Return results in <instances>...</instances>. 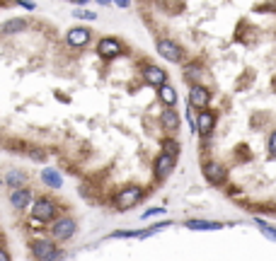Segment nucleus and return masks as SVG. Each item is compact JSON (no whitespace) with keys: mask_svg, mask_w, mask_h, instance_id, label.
Returning a JSON list of instances; mask_svg holds the SVG:
<instances>
[{"mask_svg":"<svg viewBox=\"0 0 276 261\" xmlns=\"http://www.w3.org/2000/svg\"><path fill=\"white\" fill-rule=\"evenodd\" d=\"M92 32L88 29V27H73V29H68V34H66V41L71 44V46H85L88 41H90Z\"/></svg>","mask_w":276,"mask_h":261,"instance_id":"f8f14e48","label":"nucleus"},{"mask_svg":"<svg viewBox=\"0 0 276 261\" xmlns=\"http://www.w3.org/2000/svg\"><path fill=\"white\" fill-rule=\"evenodd\" d=\"M155 49H158V54L170 61V63H180L184 58V49L177 44V41H172V39H155Z\"/></svg>","mask_w":276,"mask_h":261,"instance_id":"f257e3e1","label":"nucleus"},{"mask_svg":"<svg viewBox=\"0 0 276 261\" xmlns=\"http://www.w3.org/2000/svg\"><path fill=\"white\" fill-rule=\"evenodd\" d=\"M32 254L37 261H56L58 259V249H56L54 242L49 240H39V242L32 244Z\"/></svg>","mask_w":276,"mask_h":261,"instance_id":"39448f33","label":"nucleus"},{"mask_svg":"<svg viewBox=\"0 0 276 261\" xmlns=\"http://www.w3.org/2000/svg\"><path fill=\"white\" fill-rule=\"evenodd\" d=\"M158 99L165 104L167 109H172V107L177 104V90H175L172 85H163V87L158 90Z\"/></svg>","mask_w":276,"mask_h":261,"instance_id":"dca6fc26","label":"nucleus"},{"mask_svg":"<svg viewBox=\"0 0 276 261\" xmlns=\"http://www.w3.org/2000/svg\"><path fill=\"white\" fill-rule=\"evenodd\" d=\"M180 124H182V119H180V114L175 112V109H165V112L160 114V126L170 133V138L175 133H180Z\"/></svg>","mask_w":276,"mask_h":261,"instance_id":"9d476101","label":"nucleus"},{"mask_svg":"<svg viewBox=\"0 0 276 261\" xmlns=\"http://www.w3.org/2000/svg\"><path fill=\"white\" fill-rule=\"evenodd\" d=\"M143 80H146L148 85H153V87H163V85H167V73L163 70V68H158V65H148V68H143Z\"/></svg>","mask_w":276,"mask_h":261,"instance_id":"1a4fd4ad","label":"nucleus"},{"mask_svg":"<svg viewBox=\"0 0 276 261\" xmlns=\"http://www.w3.org/2000/svg\"><path fill=\"white\" fill-rule=\"evenodd\" d=\"M184 227L194 230V232H211V230H223V223H216V220H186Z\"/></svg>","mask_w":276,"mask_h":261,"instance_id":"2eb2a0df","label":"nucleus"},{"mask_svg":"<svg viewBox=\"0 0 276 261\" xmlns=\"http://www.w3.org/2000/svg\"><path fill=\"white\" fill-rule=\"evenodd\" d=\"M0 261H10V257H7V252H5V249H0Z\"/></svg>","mask_w":276,"mask_h":261,"instance_id":"bb28decb","label":"nucleus"},{"mask_svg":"<svg viewBox=\"0 0 276 261\" xmlns=\"http://www.w3.org/2000/svg\"><path fill=\"white\" fill-rule=\"evenodd\" d=\"M27 27V19H10V22H5V24H0V34L2 37H12V34H17V32H22Z\"/></svg>","mask_w":276,"mask_h":261,"instance_id":"f3484780","label":"nucleus"},{"mask_svg":"<svg viewBox=\"0 0 276 261\" xmlns=\"http://www.w3.org/2000/svg\"><path fill=\"white\" fill-rule=\"evenodd\" d=\"M75 230H78V223H75L73 218H61V220H56L51 225V237L66 242V240H71L75 235Z\"/></svg>","mask_w":276,"mask_h":261,"instance_id":"7ed1b4c3","label":"nucleus"},{"mask_svg":"<svg viewBox=\"0 0 276 261\" xmlns=\"http://www.w3.org/2000/svg\"><path fill=\"white\" fill-rule=\"evenodd\" d=\"M255 225L262 230V235H264L267 240H274V242H276V227H274V225L264 223V220H259V218H255Z\"/></svg>","mask_w":276,"mask_h":261,"instance_id":"412c9836","label":"nucleus"},{"mask_svg":"<svg viewBox=\"0 0 276 261\" xmlns=\"http://www.w3.org/2000/svg\"><path fill=\"white\" fill-rule=\"evenodd\" d=\"M41 182L49 189H61V184H63L61 172H56V169H44V172H41Z\"/></svg>","mask_w":276,"mask_h":261,"instance_id":"a211bd4d","label":"nucleus"},{"mask_svg":"<svg viewBox=\"0 0 276 261\" xmlns=\"http://www.w3.org/2000/svg\"><path fill=\"white\" fill-rule=\"evenodd\" d=\"M75 17H80V19H97V15H94V12H90V10H78V12H75Z\"/></svg>","mask_w":276,"mask_h":261,"instance_id":"5701e85b","label":"nucleus"},{"mask_svg":"<svg viewBox=\"0 0 276 261\" xmlns=\"http://www.w3.org/2000/svg\"><path fill=\"white\" fill-rule=\"evenodd\" d=\"M165 213V208H150V210H146L143 213V220H148V218H155V215H163Z\"/></svg>","mask_w":276,"mask_h":261,"instance_id":"4be33fe9","label":"nucleus"},{"mask_svg":"<svg viewBox=\"0 0 276 261\" xmlns=\"http://www.w3.org/2000/svg\"><path fill=\"white\" fill-rule=\"evenodd\" d=\"M22 7H24V10H34L37 5H34V2H22Z\"/></svg>","mask_w":276,"mask_h":261,"instance_id":"cd10ccee","label":"nucleus"},{"mask_svg":"<svg viewBox=\"0 0 276 261\" xmlns=\"http://www.w3.org/2000/svg\"><path fill=\"white\" fill-rule=\"evenodd\" d=\"M56 213H58V205H56L51 198H46V196L37 198L34 205H32V215H34V220H39V223H49V220H54Z\"/></svg>","mask_w":276,"mask_h":261,"instance_id":"f03ea898","label":"nucleus"},{"mask_svg":"<svg viewBox=\"0 0 276 261\" xmlns=\"http://www.w3.org/2000/svg\"><path fill=\"white\" fill-rule=\"evenodd\" d=\"M203 177L208 179V184L218 187V184L225 182V169H223V165H218V162H206V165H203Z\"/></svg>","mask_w":276,"mask_h":261,"instance_id":"9b49d317","label":"nucleus"},{"mask_svg":"<svg viewBox=\"0 0 276 261\" xmlns=\"http://www.w3.org/2000/svg\"><path fill=\"white\" fill-rule=\"evenodd\" d=\"M24 179H27V174H24V172H17V169H15V172H10V174L5 177V182L12 187V191H15V189H22Z\"/></svg>","mask_w":276,"mask_h":261,"instance_id":"aec40b11","label":"nucleus"},{"mask_svg":"<svg viewBox=\"0 0 276 261\" xmlns=\"http://www.w3.org/2000/svg\"><path fill=\"white\" fill-rule=\"evenodd\" d=\"M175 165H177L175 157H170V155H163V152H160V155L155 157V165H153V167H155V174H158V177H167V174L175 169Z\"/></svg>","mask_w":276,"mask_h":261,"instance_id":"4468645a","label":"nucleus"},{"mask_svg":"<svg viewBox=\"0 0 276 261\" xmlns=\"http://www.w3.org/2000/svg\"><path fill=\"white\" fill-rule=\"evenodd\" d=\"M141 189L138 187H126L124 191H119V196H116V210H129V208H133V205L141 201Z\"/></svg>","mask_w":276,"mask_h":261,"instance_id":"20e7f679","label":"nucleus"},{"mask_svg":"<svg viewBox=\"0 0 276 261\" xmlns=\"http://www.w3.org/2000/svg\"><path fill=\"white\" fill-rule=\"evenodd\" d=\"M160 148H163V155H170V157H180V143H177V138H165L163 143H160Z\"/></svg>","mask_w":276,"mask_h":261,"instance_id":"6ab92c4d","label":"nucleus"},{"mask_svg":"<svg viewBox=\"0 0 276 261\" xmlns=\"http://www.w3.org/2000/svg\"><path fill=\"white\" fill-rule=\"evenodd\" d=\"M208 102H211V92L201 87V85H191L189 87V107L191 109H206L208 107Z\"/></svg>","mask_w":276,"mask_h":261,"instance_id":"423d86ee","label":"nucleus"},{"mask_svg":"<svg viewBox=\"0 0 276 261\" xmlns=\"http://www.w3.org/2000/svg\"><path fill=\"white\" fill-rule=\"evenodd\" d=\"M216 129V112H211V109H203L199 116H196V130L201 133L203 138H208L211 133Z\"/></svg>","mask_w":276,"mask_h":261,"instance_id":"6e6552de","label":"nucleus"},{"mask_svg":"<svg viewBox=\"0 0 276 261\" xmlns=\"http://www.w3.org/2000/svg\"><path fill=\"white\" fill-rule=\"evenodd\" d=\"M10 203L15 210H24L27 205L32 203V191L29 189H15V191H10Z\"/></svg>","mask_w":276,"mask_h":261,"instance_id":"ddd939ff","label":"nucleus"},{"mask_svg":"<svg viewBox=\"0 0 276 261\" xmlns=\"http://www.w3.org/2000/svg\"><path fill=\"white\" fill-rule=\"evenodd\" d=\"M97 54L102 58H114L121 54V41L114 37H104L99 39V44H97Z\"/></svg>","mask_w":276,"mask_h":261,"instance_id":"0eeeda50","label":"nucleus"},{"mask_svg":"<svg viewBox=\"0 0 276 261\" xmlns=\"http://www.w3.org/2000/svg\"><path fill=\"white\" fill-rule=\"evenodd\" d=\"M199 75H201V68H196V65H194V68H186V77H189V80H194V77H199Z\"/></svg>","mask_w":276,"mask_h":261,"instance_id":"a878e982","label":"nucleus"},{"mask_svg":"<svg viewBox=\"0 0 276 261\" xmlns=\"http://www.w3.org/2000/svg\"><path fill=\"white\" fill-rule=\"evenodd\" d=\"M29 157H32L34 162H44V160H46V155H44L41 150H32V152H29Z\"/></svg>","mask_w":276,"mask_h":261,"instance_id":"b1692460","label":"nucleus"},{"mask_svg":"<svg viewBox=\"0 0 276 261\" xmlns=\"http://www.w3.org/2000/svg\"><path fill=\"white\" fill-rule=\"evenodd\" d=\"M267 145H269V152H272V155L276 157V130L272 133V135H269V143H267Z\"/></svg>","mask_w":276,"mask_h":261,"instance_id":"393cba45","label":"nucleus"}]
</instances>
